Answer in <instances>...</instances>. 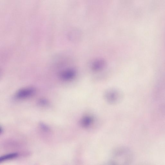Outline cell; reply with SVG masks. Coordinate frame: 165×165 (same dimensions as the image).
Segmentation results:
<instances>
[{
    "mask_svg": "<svg viewBox=\"0 0 165 165\" xmlns=\"http://www.w3.org/2000/svg\"><path fill=\"white\" fill-rule=\"evenodd\" d=\"M35 92V90L32 88H25L18 91L16 93V96L18 99H24L32 96Z\"/></svg>",
    "mask_w": 165,
    "mask_h": 165,
    "instance_id": "6da1fadb",
    "label": "cell"
},
{
    "mask_svg": "<svg viewBox=\"0 0 165 165\" xmlns=\"http://www.w3.org/2000/svg\"><path fill=\"white\" fill-rule=\"evenodd\" d=\"M75 71L72 70H66L62 72L60 74V78L64 81H69L75 77Z\"/></svg>",
    "mask_w": 165,
    "mask_h": 165,
    "instance_id": "7a4b0ae2",
    "label": "cell"
},
{
    "mask_svg": "<svg viewBox=\"0 0 165 165\" xmlns=\"http://www.w3.org/2000/svg\"><path fill=\"white\" fill-rule=\"evenodd\" d=\"M106 97L109 102H116L118 98V94L117 92L109 91L106 93Z\"/></svg>",
    "mask_w": 165,
    "mask_h": 165,
    "instance_id": "3957f363",
    "label": "cell"
},
{
    "mask_svg": "<svg viewBox=\"0 0 165 165\" xmlns=\"http://www.w3.org/2000/svg\"><path fill=\"white\" fill-rule=\"evenodd\" d=\"M104 64V62L103 60H98L93 64V68L95 70H99L103 67Z\"/></svg>",
    "mask_w": 165,
    "mask_h": 165,
    "instance_id": "277c9868",
    "label": "cell"
},
{
    "mask_svg": "<svg viewBox=\"0 0 165 165\" xmlns=\"http://www.w3.org/2000/svg\"><path fill=\"white\" fill-rule=\"evenodd\" d=\"M92 118L90 117H86L83 118L81 121L82 126L84 127H87L90 125L92 122Z\"/></svg>",
    "mask_w": 165,
    "mask_h": 165,
    "instance_id": "5b68a950",
    "label": "cell"
},
{
    "mask_svg": "<svg viewBox=\"0 0 165 165\" xmlns=\"http://www.w3.org/2000/svg\"><path fill=\"white\" fill-rule=\"evenodd\" d=\"M17 153H13L2 156L0 158V162H2L7 160L14 158L17 157Z\"/></svg>",
    "mask_w": 165,
    "mask_h": 165,
    "instance_id": "8992f818",
    "label": "cell"
},
{
    "mask_svg": "<svg viewBox=\"0 0 165 165\" xmlns=\"http://www.w3.org/2000/svg\"><path fill=\"white\" fill-rule=\"evenodd\" d=\"M41 127L43 129V130L44 131H47L48 130V127H47L45 125H44L43 124H41Z\"/></svg>",
    "mask_w": 165,
    "mask_h": 165,
    "instance_id": "52a82bcc",
    "label": "cell"
}]
</instances>
